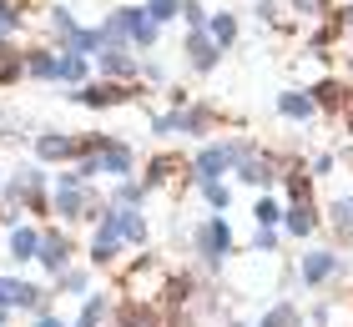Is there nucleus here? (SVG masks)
I'll use <instances>...</instances> for the list:
<instances>
[{
    "mask_svg": "<svg viewBox=\"0 0 353 327\" xmlns=\"http://www.w3.org/2000/svg\"><path fill=\"white\" fill-rule=\"evenodd\" d=\"M348 161H353V146H348Z\"/></svg>",
    "mask_w": 353,
    "mask_h": 327,
    "instance_id": "nucleus-35",
    "label": "nucleus"
},
{
    "mask_svg": "<svg viewBox=\"0 0 353 327\" xmlns=\"http://www.w3.org/2000/svg\"><path fill=\"white\" fill-rule=\"evenodd\" d=\"M81 106H121V101H132L137 86H111V81H101V86H86V91H71Z\"/></svg>",
    "mask_w": 353,
    "mask_h": 327,
    "instance_id": "nucleus-4",
    "label": "nucleus"
},
{
    "mask_svg": "<svg viewBox=\"0 0 353 327\" xmlns=\"http://www.w3.org/2000/svg\"><path fill=\"white\" fill-rule=\"evenodd\" d=\"M6 313H10V307H0V322H6Z\"/></svg>",
    "mask_w": 353,
    "mask_h": 327,
    "instance_id": "nucleus-34",
    "label": "nucleus"
},
{
    "mask_svg": "<svg viewBox=\"0 0 353 327\" xmlns=\"http://www.w3.org/2000/svg\"><path fill=\"white\" fill-rule=\"evenodd\" d=\"M333 272H339V257H333V252H308V257H303V282H308V287L328 282Z\"/></svg>",
    "mask_w": 353,
    "mask_h": 327,
    "instance_id": "nucleus-11",
    "label": "nucleus"
},
{
    "mask_svg": "<svg viewBox=\"0 0 353 327\" xmlns=\"http://www.w3.org/2000/svg\"><path fill=\"white\" fill-rule=\"evenodd\" d=\"M101 71H106V76H137V61L121 56V51H106V56H101Z\"/></svg>",
    "mask_w": 353,
    "mask_h": 327,
    "instance_id": "nucleus-22",
    "label": "nucleus"
},
{
    "mask_svg": "<svg viewBox=\"0 0 353 327\" xmlns=\"http://www.w3.org/2000/svg\"><path fill=\"white\" fill-rule=\"evenodd\" d=\"M348 207H353V202H348Z\"/></svg>",
    "mask_w": 353,
    "mask_h": 327,
    "instance_id": "nucleus-37",
    "label": "nucleus"
},
{
    "mask_svg": "<svg viewBox=\"0 0 353 327\" xmlns=\"http://www.w3.org/2000/svg\"><path fill=\"white\" fill-rule=\"evenodd\" d=\"M197 252H202L207 262H222V257L232 252V226L222 222V217H217V222H207L202 232H197Z\"/></svg>",
    "mask_w": 353,
    "mask_h": 327,
    "instance_id": "nucleus-2",
    "label": "nucleus"
},
{
    "mask_svg": "<svg viewBox=\"0 0 353 327\" xmlns=\"http://www.w3.org/2000/svg\"><path fill=\"white\" fill-rule=\"evenodd\" d=\"M207 36H212V45H232V36H237V21H232V15H212Z\"/></svg>",
    "mask_w": 353,
    "mask_h": 327,
    "instance_id": "nucleus-21",
    "label": "nucleus"
},
{
    "mask_svg": "<svg viewBox=\"0 0 353 327\" xmlns=\"http://www.w3.org/2000/svg\"><path fill=\"white\" fill-rule=\"evenodd\" d=\"M237 327H243V322H237Z\"/></svg>",
    "mask_w": 353,
    "mask_h": 327,
    "instance_id": "nucleus-36",
    "label": "nucleus"
},
{
    "mask_svg": "<svg viewBox=\"0 0 353 327\" xmlns=\"http://www.w3.org/2000/svg\"><path fill=\"white\" fill-rule=\"evenodd\" d=\"M36 327H61V322H56V317H41V322H36Z\"/></svg>",
    "mask_w": 353,
    "mask_h": 327,
    "instance_id": "nucleus-33",
    "label": "nucleus"
},
{
    "mask_svg": "<svg viewBox=\"0 0 353 327\" xmlns=\"http://www.w3.org/2000/svg\"><path fill=\"white\" fill-rule=\"evenodd\" d=\"M293 10L298 15H318V10H333V6H328V0H293Z\"/></svg>",
    "mask_w": 353,
    "mask_h": 327,
    "instance_id": "nucleus-31",
    "label": "nucleus"
},
{
    "mask_svg": "<svg viewBox=\"0 0 353 327\" xmlns=\"http://www.w3.org/2000/svg\"><path fill=\"white\" fill-rule=\"evenodd\" d=\"M126 292H132L126 302H157L162 292H172V272L162 267V262H137V267H132V282H126Z\"/></svg>",
    "mask_w": 353,
    "mask_h": 327,
    "instance_id": "nucleus-1",
    "label": "nucleus"
},
{
    "mask_svg": "<svg viewBox=\"0 0 353 327\" xmlns=\"http://www.w3.org/2000/svg\"><path fill=\"white\" fill-rule=\"evenodd\" d=\"M237 167H243V182H272V176H278V171H272V156H263V151H248L243 161H237Z\"/></svg>",
    "mask_w": 353,
    "mask_h": 327,
    "instance_id": "nucleus-15",
    "label": "nucleus"
},
{
    "mask_svg": "<svg viewBox=\"0 0 353 327\" xmlns=\"http://www.w3.org/2000/svg\"><path fill=\"white\" fill-rule=\"evenodd\" d=\"M318 226V211H313V202H303V207H288V232L293 237H308Z\"/></svg>",
    "mask_w": 353,
    "mask_h": 327,
    "instance_id": "nucleus-20",
    "label": "nucleus"
},
{
    "mask_svg": "<svg viewBox=\"0 0 353 327\" xmlns=\"http://www.w3.org/2000/svg\"><path fill=\"white\" fill-rule=\"evenodd\" d=\"M313 106L343 111L348 106V86H343V81H318V86H313Z\"/></svg>",
    "mask_w": 353,
    "mask_h": 327,
    "instance_id": "nucleus-14",
    "label": "nucleus"
},
{
    "mask_svg": "<svg viewBox=\"0 0 353 327\" xmlns=\"http://www.w3.org/2000/svg\"><path fill=\"white\" fill-rule=\"evenodd\" d=\"M182 167H187L182 156H157L152 167H147V191H152V187H162V182H172V176L182 171Z\"/></svg>",
    "mask_w": 353,
    "mask_h": 327,
    "instance_id": "nucleus-17",
    "label": "nucleus"
},
{
    "mask_svg": "<svg viewBox=\"0 0 353 327\" xmlns=\"http://www.w3.org/2000/svg\"><path fill=\"white\" fill-rule=\"evenodd\" d=\"M0 307H41V287L15 282V277H0Z\"/></svg>",
    "mask_w": 353,
    "mask_h": 327,
    "instance_id": "nucleus-7",
    "label": "nucleus"
},
{
    "mask_svg": "<svg viewBox=\"0 0 353 327\" xmlns=\"http://www.w3.org/2000/svg\"><path fill=\"white\" fill-rule=\"evenodd\" d=\"M36 252H41V232H30V226H15V232H10V257L26 262V257H36Z\"/></svg>",
    "mask_w": 353,
    "mask_h": 327,
    "instance_id": "nucleus-18",
    "label": "nucleus"
},
{
    "mask_svg": "<svg viewBox=\"0 0 353 327\" xmlns=\"http://www.w3.org/2000/svg\"><path fill=\"white\" fill-rule=\"evenodd\" d=\"M117 252H121L117 207H106V226H101V232H96V242H91V262H96V267H106V262H117Z\"/></svg>",
    "mask_w": 353,
    "mask_h": 327,
    "instance_id": "nucleus-3",
    "label": "nucleus"
},
{
    "mask_svg": "<svg viewBox=\"0 0 353 327\" xmlns=\"http://www.w3.org/2000/svg\"><path fill=\"white\" fill-rule=\"evenodd\" d=\"M36 257H41V262H46V267H51L56 277H61V272H66V257H71V242L61 237V232H46V237H41V252H36Z\"/></svg>",
    "mask_w": 353,
    "mask_h": 327,
    "instance_id": "nucleus-9",
    "label": "nucleus"
},
{
    "mask_svg": "<svg viewBox=\"0 0 353 327\" xmlns=\"http://www.w3.org/2000/svg\"><path fill=\"white\" fill-rule=\"evenodd\" d=\"M182 51H187V61H192V71H212V65H217V45H212L207 30H192Z\"/></svg>",
    "mask_w": 353,
    "mask_h": 327,
    "instance_id": "nucleus-6",
    "label": "nucleus"
},
{
    "mask_svg": "<svg viewBox=\"0 0 353 327\" xmlns=\"http://www.w3.org/2000/svg\"><path fill=\"white\" fill-rule=\"evenodd\" d=\"M278 111H283L288 121H313V116H318V106H313L308 91H283V96H278Z\"/></svg>",
    "mask_w": 353,
    "mask_h": 327,
    "instance_id": "nucleus-12",
    "label": "nucleus"
},
{
    "mask_svg": "<svg viewBox=\"0 0 353 327\" xmlns=\"http://www.w3.org/2000/svg\"><path fill=\"white\" fill-rule=\"evenodd\" d=\"M26 71V51L21 45H0V86H15Z\"/></svg>",
    "mask_w": 353,
    "mask_h": 327,
    "instance_id": "nucleus-16",
    "label": "nucleus"
},
{
    "mask_svg": "<svg viewBox=\"0 0 353 327\" xmlns=\"http://www.w3.org/2000/svg\"><path fill=\"white\" fill-rule=\"evenodd\" d=\"M86 191H81V176H61L56 182V211L61 217H86Z\"/></svg>",
    "mask_w": 353,
    "mask_h": 327,
    "instance_id": "nucleus-5",
    "label": "nucleus"
},
{
    "mask_svg": "<svg viewBox=\"0 0 353 327\" xmlns=\"http://www.w3.org/2000/svg\"><path fill=\"white\" fill-rule=\"evenodd\" d=\"M263 327H298V307H288V302L268 307V313H263Z\"/></svg>",
    "mask_w": 353,
    "mask_h": 327,
    "instance_id": "nucleus-23",
    "label": "nucleus"
},
{
    "mask_svg": "<svg viewBox=\"0 0 353 327\" xmlns=\"http://www.w3.org/2000/svg\"><path fill=\"white\" fill-rule=\"evenodd\" d=\"M252 217H258L263 226H272V222H278V217H283V207H278V202H272V196H258V207H252Z\"/></svg>",
    "mask_w": 353,
    "mask_h": 327,
    "instance_id": "nucleus-26",
    "label": "nucleus"
},
{
    "mask_svg": "<svg viewBox=\"0 0 353 327\" xmlns=\"http://www.w3.org/2000/svg\"><path fill=\"white\" fill-rule=\"evenodd\" d=\"M176 10H182V0H147V21H152V25H162V21H172Z\"/></svg>",
    "mask_w": 353,
    "mask_h": 327,
    "instance_id": "nucleus-24",
    "label": "nucleus"
},
{
    "mask_svg": "<svg viewBox=\"0 0 353 327\" xmlns=\"http://www.w3.org/2000/svg\"><path fill=\"white\" fill-rule=\"evenodd\" d=\"M117 327H167V322H162V313H157L152 302H126L117 313Z\"/></svg>",
    "mask_w": 353,
    "mask_h": 327,
    "instance_id": "nucleus-10",
    "label": "nucleus"
},
{
    "mask_svg": "<svg viewBox=\"0 0 353 327\" xmlns=\"http://www.w3.org/2000/svg\"><path fill=\"white\" fill-rule=\"evenodd\" d=\"M333 222H339V232L353 242V207H348V202H339V207H333Z\"/></svg>",
    "mask_w": 353,
    "mask_h": 327,
    "instance_id": "nucleus-28",
    "label": "nucleus"
},
{
    "mask_svg": "<svg viewBox=\"0 0 353 327\" xmlns=\"http://www.w3.org/2000/svg\"><path fill=\"white\" fill-rule=\"evenodd\" d=\"M176 15H187V25L202 30V6H197V0H182V10H176Z\"/></svg>",
    "mask_w": 353,
    "mask_h": 327,
    "instance_id": "nucleus-30",
    "label": "nucleus"
},
{
    "mask_svg": "<svg viewBox=\"0 0 353 327\" xmlns=\"http://www.w3.org/2000/svg\"><path fill=\"white\" fill-rule=\"evenodd\" d=\"M26 71H30V76H41V81H56L61 56H51V51H26Z\"/></svg>",
    "mask_w": 353,
    "mask_h": 327,
    "instance_id": "nucleus-19",
    "label": "nucleus"
},
{
    "mask_svg": "<svg viewBox=\"0 0 353 327\" xmlns=\"http://www.w3.org/2000/svg\"><path fill=\"white\" fill-rule=\"evenodd\" d=\"M101 313H106V302H101V297H91V302H86V313H81V322H76V327H101Z\"/></svg>",
    "mask_w": 353,
    "mask_h": 327,
    "instance_id": "nucleus-27",
    "label": "nucleus"
},
{
    "mask_svg": "<svg viewBox=\"0 0 353 327\" xmlns=\"http://www.w3.org/2000/svg\"><path fill=\"white\" fill-rule=\"evenodd\" d=\"M202 191H207V202H212V207H228L232 202V191L222 187V182H202Z\"/></svg>",
    "mask_w": 353,
    "mask_h": 327,
    "instance_id": "nucleus-29",
    "label": "nucleus"
},
{
    "mask_svg": "<svg viewBox=\"0 0 353 327\" xmlns=\"http://www.w3.org/2000/svg\"><path fill=\"white\" fill-rule=\"evenodd\" d=\"M36 151L46 161H61V156H81L86 151V141H76V136H56V131H46V136H36Z\"/></svg>",
    "mask_w": 353,
    "mask_h": 327,
    "instance_id": "nucleus-8",
    "label": "nucleus"
},
{
    "mask_svg": "<svg viewBox=\"0 0 353 327\" xmlns=\"http://www.w3.org/2000/svg\"><path fill=\"white\" fill-rule=\"evenodd\" d=\"M81 76H86V61H81V56H61L56 81H81Z\"/></svg>",
    "mask_w": 353,
    "mask_h": 327,
    "instance_id": "nucleus-25",
    "label": "nucleus"
},
{
    "mask_svg": "<svg viewBox=\"0 0 353 327\" xmlns=\"http://www.w3.org/2000/svg\"><path fill=\"white\" fill-rule=\"evenodd\" d=\"M81 282H86L81 272H61V292H66V287H71V292H81Z\"/></svg>",
    "mask_w": 353,
    "mask_h": 327,
    "instance_id": "nucleus-32",
    "label": "nucleus"
},
{
    "mask_svg": "<svg viewBox=\"0 0 353 327\" xmlns=\"http://www.w3.org/2000/svg\"><path fill=\"white\" fill-rule=\"evenodd\" d=\"M121 21H126V41H137V45H152V41H157V25H152L141 10L121 6Z\"/></svg>",
    "mask_w": 353,
    "mask_h": 327,
    "instance_id": "nucleus-13",
    "label": "nucleus"
}]
</instances>
